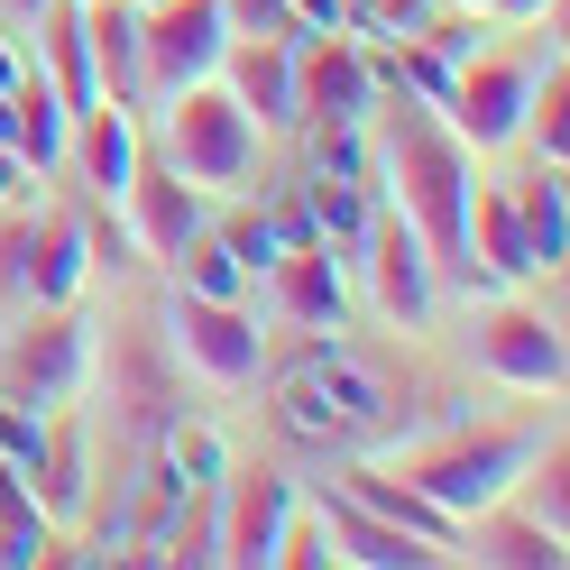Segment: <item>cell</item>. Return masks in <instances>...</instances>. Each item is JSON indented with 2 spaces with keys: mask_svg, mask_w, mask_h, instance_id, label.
<instances>
[{
  "mask_svg": "<svg viewBox=\"0 0 570 570\" xmlns=\"http://www.w3.org/2000/svg\"><path fill=\"white\" fill-rule=\"evenodd\" d=\"M276 423L304 451H368L405 423V377H396V360L332 332V350H313V360L276 377Z\"/></svg>",
  "mask_w": 570,
  "mask_h": 570,
  "instance_id": "cell-1",
  "label": "cell"
},
{
  "mask_svg": "<svg viewBox=\"0 0 570 570\" xmlns=\"http://www.w3.org/2000/svg\"><path fill=\"white\" fill-rule=\"evenodd\" d=\"M386 185H396L414 239L433 248V267H470V185H479L470 138L414 92H396V111H386Z\"/></svg>",
  "mask_w": 570,
  "mask_h": 570,
  "instance_id": "cell-2",
  "label": "cell"
},
{
  "mask_svg": "<svg viewBox=\"0 0 570 570\" xmlns=\"http://www.w3.org/2000/svg\"><path fill=\"white\" fill-rule=\"evenodd\" d=\"M166 166L203 194H239L248 166H258V120L230 101L222 75H203L185 92H166Z\"/></svg>",
  "mask_w": 570,
  "mask_h": 570,
  "instance_id": "cell-3",
  "label": "cell"
},
{
  "mask_svg": "<svg viewBox=\"0 0 570 570\" xmlns=\"http://www.w3.org/2000/svg\"><path fill=\"white\" fill-rule=\"evenodd\" d=\"M83 377H92V323L75 304H28V323L0 332V396L56 414L83 396Z\"/></svg>",
  "mask_w": 570,
  "mask_h": 570,
  "instance_id": "cell-4",
  "label": "cell"
},
{
  "mask_svg": "<svg viewBox=\"0 0 570 570\" xmlns=\"http://www.w3.org/2000/svg\"><path fill=\"white\" fill-rule=\"evenodd\" d=\"M533 451H543L533 433H460V442H442V451H405L396 470H405L423 497H433L442 515L470 524V515H488L497 497L524 479V460H533Z\"/></svg>",
  "mask_w": 570,
  "mask_h": 570,
  "instance_id": "cell-5",
  "label": "cell"
},
{
  "mask_svg": "<svg viewBox=\"0 0 570 570\" xmlns=\"http://www.w3.org/2000/svg\"><path fill=\"white\" fill-rule=\"evenodd\" d=\"M222 47H230L222 0H138V75H148V101L222 75Z\"/></svg>",
  "mask_w": 570,
  "mask_h": 570,
  "instance_id": "cell-6",
  "label": "cell"
},
{
  "mask_svg": "<svg viewBox=\"0 0 570 570\" xmlns=\"http://www.w3.org/2000/svg\"><path fill=\"white\" fill-rule=\"evenodd\" d=\"M166 350L194 377H212V386H258V368H267V332L248 323L239 304H222V295H175Z\"/></svg>",
  "mask_w": 570,
  "mask_h": 570,
  "instance_id": "cell-7",
  "label": "cell"
},
{
  "mask_svg": "<svg viewBox=\"0 0 570 570\" xmlns=\"http://www.w3.org/2000/svg\"><path fill=\"white\" fill-rule=\"evenodd\" d=\"M295 479L276 470V460H239V470H222V488H212V515H222V561L230 570H267L285 515H295Z\"/></svg>",
  "mask_w": 570,
  "mask_h": 570,
  "instance_id": "cell-8",
  "label": "cell"
},
{
  "mask_svg": "<svg viewBox=\"0 0 570 570\" xmlns=\"http://www.w3.org/2000/svg\"><path fill=\"white\" fill-rule=\"evenodd\" d=\"M524 101H533V65L515 56H470L451 75V129L470 138V148H507V138H524Z\"/></svg>",
  "mask_w": 570,
  "mask_h": 570,
  "instance_id": "cell-9",
  "label": "cell"
},
{
  "mask_svg": "<svg viewBox=\"0 0 570 570\" xmlns=\"http://www.w3.org/2000/svg\"><path fill=\"white\" fill-rule=\"evenodd\" d=\"M479 368H488V377H507V386H524V396H561L570 350H561V332L543 323V313H524V304H488V313H479Z\"/></svg>",
  "mask_w": 570,
  "mask_h": 570,
  "instance_id": "cell-10",
  "label": "cell"
},
{
  "mask_svg": "<svg viewBox=\"0 0 570 570\" xmlns=\"http://www.w3.org/2000/svg\"><path fill=\"white\" fill-rule=\"evenodd\" d=\"M368 285H377V313H386L396 332H423V323H433V248L414 239L405 212L368 222Z\"/></svg>",
  "mask_w": 570,
  "mask_h": 570,
  "instance_id": "cell-11",
  "label": "cell"
},
{
  "mask_svg": "<svg viewBox=\"0 0 570 570\" xmlns=\"http://www.w3.org/2000/svg\"><path fill=\"white\" fill-rule=\"evenodd\" d=\"M313 515H323L332 552H341V561H360V570H442V561H451L442 543H423V533H405V524L368 515L350 488H323V497H313Z\"/></svg>",
  "mask_w": 570,
  "mask_h": 570,
  "instance_id": "cell-12",
  "label": "cell"
},
{
  "mask_svg": "<svg viewBox=\"0 0 570 570\" xmlns=\"http://www.w3.org/2000/svg\"><path fill=\"white\" fill-rule=\"evenodd\" d=\"M295 120H313V129H360L368 120V56L350 38L295 47Z\"/></svg>",
  "mask_w": 570,
  "mask_h": 570,
  "instance_id": "cell-13",
  "label": "cell"
},
{
  "mask_svg": "<svg viewBox=\"0 0 570 570\" xmlns=\"http://www.w3.org/2000/svg\"><path fill=\"white\" fill-rule=\"evenodd\" d=\"M222 83L258 129H295V28H267V38H230L222 47Z\"/></svg>",
  "mask_w": 570,
  "mask_h": 570,
  "instance_id": "cell-14",
  "label": "cell"
},
{
  "mask_svg": "<svg viewBox=\"0 0 570 570\" xmlns=\"http://www.w3.org/2000/svg\"><path fill=\"white\" fill-rule=\"evenodd\" d=\"M267 285H276V313H285V323H304V332H341L350 323V276L332 258V239H295L267 267Z\"/></svg>",
  "mask_w": 570,
  "mask_h": 570,
  "instance_id": "cell-15",
  "label": "cell"
},
{
  "mask_svg": "<svg viewBox=\"0 0 570 570\" xmlns=\"http://www.w3.org/2000/svg\"><path fill=\"white\" fill-rule=\"evenodd\" d=\"M129 239L148 248V258H175L194 230H203V185H185L175 166H157V157H138V175H129Z\"/></svg>",
  "mask_w": 570,
  "mask_h": 570,
  "instance_id": "cell-16",
  "label": "cell"
},
{
  "mask_svg": "<svg viewBox=\"0 0 570 570\" xmlns=\"http://www.w3.org/2000/svg\"><path fill=\"white\" fill-rule=\"evenodd\" d=\"M65 157H75L83 175V194L92 203H120L129 194V175H138V120H129V101H92V111H75V138H65Z\"/></svg>",
  "mask_w": 570,
  "mask_h": 570,
  "instance_id": "cell-17",
  "label": "cell"
},
{
  "mask_svg": "<svg viewBox=\"0 0 570 570\" xmlns=\"http://www.w3.org/2000/svg\"><path fill=\"white\" fill-rule=\"evenodd\" d=\"M470 285H533V248L515 222V194L470 185Z\"/></svg>",
  "mask_w": 570,
  "mask_h": 570,
  "instance_id": "cell-18",
  "label": "cell"
},
{
  "mask_svg": "<svg viewBox=\"0 0 570 570\" xmlns=\"http://www.w3.org/2000/svg\"><path fill=\"white\" fill-rule=\"evenodd\" d=\"M83 38H92V83L101 101H148V75H138V0H83Z\"/></svg>",
  "mask_w": 570,
  "mask_h": 570,
  "instance_id": "cell-19",
  "label": "cell"
},
{
  "mask_svg": "<svg viewBox=\"0 0 570 570\" xmlns=\"http://www.w3.org/2000/svg\"><path fill=\"white\" fill-rule=\"evenodd\" d=\"M28 497H38L47 524H75L83 497H92V479H83V423L65 405L47 414V442H38V460H28Z\"/></svg>",
  "mask_w": 570,
  "mask_h": 570,
  "instance_id": "cell-20",
  "label": "cell"
},
{
  "mask_svg": "<svg viewBox=\"0 0 570 570\" xmlns=\"http://www.w3.org/2000/svg\"><path fill=\"white\" fill-rule=\"evenodd\" d=\"M92 285V239H83V212L56 203L38 222V258H28V304H75Z\"/></svg>",
  "mask_w": 570,
  "mask_h": 570,
  "instance_id": "cell-21",
  "label": "cell"
},
{
  "mask_svg": "<svg viewBox=\"0 0 570 570\" xmlns=\"http://www.w3.org/2000/svg\"><path fill=\"white\" fill-rule=\"evenodd\" d=\"M341 488L360 497L368 515L405 524V533H423V543H442V552L460 543V515H442V507H433V497H423V488H414L405 470H377V460H350V479H341Z\"/></svg>",
  "mask_w": 570,
  "mask_h": 570,
  "instance_id": "cell-22",
  "label": "cell"
},
{
  "mask_svg": "<svg viewBox=\"0 0 570 570\" xmlns=\"http://www.w3.org/2000/svg\"><path fill=\"white\" fill-rule=\"evenodd\" d=\"M65 138H75V111L56 101V83L38 75V65H19V83H10V148L28 157V175L65 166Z\"/></svg>",
  "mask_w": 570,
  "mask_h": 570,
  "instance_id": "cell-23",
  "label": "cell"
},
{
  "mask_svg": "<svg viewBox=\"0 0 570 570\" xmlns=\"http://www.w3.org/2000/svg\"><path fill=\"white\" fill-rule=\"evenodd\" d=\"M38 28H47V83H56V101L65 111H92L101 101V83H92V38H83V0H47L38 10Z\"/></svg>",
  "mask_w": 570,
  "mask_h": 570,
  "instance_id": "cell-24",
  "label": "cell"
},
{
  "mask_svg": "<svg viewBox=\"0 0 570 570\" xmlns=\"http://www.w3.org/2000/svg\"><path fill=\"white\" fill-rule=\"evenodd\" d=\"M120 405H129V423L138 433H157V423L175 414V377H166V332H148V323H129L120 332Z\"/></svg>",
  "mask_w": 570,
  "mask_h": 570,
  "instance_id": "cell-25",
  "label": "cell"
},
{
  "mask_svg": "<svg viewBox=\"0 0 570 570\" xmlns=\"http://www.w3.org/2000/svg\"><path fill=\"white\" fill-rule=\"evenodd\" d=\"M515 222H524V248H533V276H552L570 258V185H561V166L515 185Z\"/></svg>",
  "mask_w": 570,
  "mask_h": 570,
  "instance_id": "cell-26",
  "label": "cell"
},
{
  "mask_svg": "<svg viewBox=\"0 0 570 570\" xmlns=\"http://www.w3.org/2000/svg\"><path fill=\"white\" fill-rule=\"evenodd\" d=\"M470 524H479V561H488V570H561V561H570L561 533H552L543 515H497V507H488V515H470Z\"/></svg>",
  "mask_w": 570,
  "mask_h": 570,
  "instance_id": "cell-27",
  "label": "cell"
},
{
  "mask_svg": "<svg viewBox=\"0 0 570 570\" xmlns=\"http://www.w3.org/2000/svg\"><path fill=\"white\" fill-rule=\"evenodd\" d=\"M360 185H368V166H313L304 212H313V230H323V239H360V230H368V203H360Z\"/></svg>",
  "mask_w": 570,
  "mask_h": 570,
  "instance_id": "cell-28",
  "label": "cell"
},
{
  "mask_svg": "<svg viewBox=\"0 0 570 570\" xmlns=\"http://www.w3.org/2000/svg\"><path fill=\"white\" fill-rule=\"evenodd\" d=\"M166 267H175V295H222V304H239V285H248V267L222 248V230H194Z\"/></svg>",
  "mask_w": 570,
  "mask_h": 570,
  "instance_id": "cell-29",
  "label": "cell"
},
{
  "mask_svg": "<svg viewBox=\"0 0 570 570\" xmlns=\"http://www.w3.org/2000/svg\"><path fill=\"white\" fill-rule=\"evenodd\" d=\"M524 138L543 148V166H570V65H561V56H552V75H533Z\"/></svg>",
  "mask_w": 570,
  "mask_h": 570,
  "instance_id": "cell-30",
  "label": "cell"
},
{
  "mask_svg": "<svg viewBox=\"0 0 570 570\" xmlns=\"http://www.w3.org/2000/svg\"><path fill=\"white\" fill-rule=\"evenodd\" d=\"M222 248H230V258H239L248 276H258V267H276L295 239L276 230V212H230V222H222Z\"/></svg>",
  "mask_w": 570,
  "mask_h": 570,
  "instance_id": "cell-31",
  "label": "cell"
},
{
  "mask_svg": "<svg viewBox=\"0 0 570 570\" xmlns=\"http://www.w3.org/2000/svg\"><path fill=\"white\" fill-rule=\"evenodd\" d=\"M28 258H38V222L0 203V304H28Z\"/></svg>",
  "mask_w": 570,
  "mask_h": 570,
  "instance_id": "cell-32",
  "label": "cell"
},
{
  "mask_svg": "<svg viewBox=\"0 0 570 570\" xmlns=\"http://www.w3.org/2000/svg\"><path fill=\"white\" fill-rule=\"evenodd\" d=\"M524 479H533V515H543L561 543H570V451H561V442H552V460L533 451V460H524Z\"/></svg>",
  "mask_w": 570,
  "mask_h": 570,
  "instance_id": "cell-33",
  "label": "cell"
},
{
  "mask_svg": "<svg viewBox=\"0 0 570 570\" xmlns=\"http://www.w3.org/2000/svg\"><path fill=\"white\" fill-rule=\"evenodd\" d=\"M396 92H414V101H433V111H442V101H451V56L423 47V38H405L396 47Z\"/></svg>",
  "mask_w": 570,
  "mask_h": 570,
  "instance_id": "cell-34",
  "label": "cell"
},
{
  "mask_svg": "<svg viewBox=\"0 0 570 570\" xmlns=\"http://www.w3.org/2000/svg\"><path fill=\"white\" fill-rule=\"evenodd\" d=\"M285 28H295V38H350L360 10H350V0H285Z\"/></svg>",
  "mask_w": 570,
  "mask_h": 570,
  "instance_id": "cell-35",
  "label": "cell"
},
{
  "mask_svg": "<svg viewBox=\"0 0 570 570\" xmlns=\"http://www.w3.org/2000/svg\"><path fill=\"white\" fill-rule=\"evenodd\" d=\"M83 239H92V267H129V222H111V212H83Z\"/></svg>",
  "mask_w": 570,
  "mask_h": 570,
  "instance_id": "cell-36",
  "label": "cell"
},
{
  "mask_svg": "<svg viewBox=\"0 0 570 570\" xmlns=\"http://www.w3.org/2000/svg\"><path fill=\"white\" fill-rule=\"evenodd\" d=\"M0 524H38V497H28L19 460H0Z\"/></svg>",
  "mask_w": 570,
  "mask_h": 570,
  "instance_id": "cell-37",
  "label": "cell"
},
{
  "mask_svg": "<svg viewBox=\"0 0 570 570\" xmlns=\"http://www.w3.org/2000/svg\"><path fill=\"white\" fill-rule=\"evenodd\" d=\"M19 185H28V157L10 148V138H0V203H19Z\"/></svg>",
  "mask_w": 570,
  "mask_h": 570,
  "instance_id": "cell-38",
  "label": "cell"
},
{
  "mask_svg": "<svg viewBox=\"0 0 570 570\" xmlns=\"http://www.w3.org/2000/svg\"><path fill=\"white\" fill-rule=\"evenodd\" d=\"M488 10H497V19H543L552 0H488Z\"/></svg>",
  "mask_w": 570,
  "mask_h": 570,
  "instance_id": "cell-39",
  "label": "cell"
},
{
  "mask_svg": "<svg viewBox=\"0 0 570 570\" xmlns=\"http://www.w3.org/2000/svg\"><path fill=\"white\" fill-rule=\"evenodd\" d=\"M19 65H28V56H19L10 38H0V92H10V83H19Z\"/></svg>",
  "mask_w": 570,
  "mask_h": 570,
  "instance_id": "cell-40",
  "label": "cell"
},
{
  "mask_svg": "<svg viewBox=\"0 0 570 570\" xmlns=\"http://www.w3.org/2000/svg\"><path fill=\"white\" fill-rule=\"evenodd\" d=\"M0 10H10V19H38V10H47V0H0Z\"/></svg>",
  "mask_w": 570,
  "mask_h": 570,
  "instance_id": "cell-41",
  "label": "cell"
},
{
  "mask_svg": "<svg viewBox=\"0 0 570 570\" xmlns=\"http://www.w3.org/2000/svg\"><path fill=\"white\" fill-rule=\"evenodd\" d=\"M0 138H10V92H0Z\"/></svg>",
  "mask_w": 570,
  "mask_h": 570,
  "instance_id": "cell-42",
  "label": "cell"
},
{
  "mask_svg": "<svg viewBox=\"0 0 570 570\" xmlns=\"http://www.w3.org/2000/svg\"><path fill=\"white\" fill-rule=\"evenodd\" d=\"M442 10H488V0H442Z\"/></svg>",
  "mask_w": 570,
  "mask_h": 570,
  "instance_id": "cell-43",
  "label": "cell"
}]
</instances>
